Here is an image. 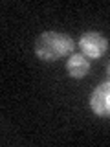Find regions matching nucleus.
Listing matches in <instances>:
<instances>
[{
    "label": "nucleus",
    "mask_w": 110,
    "mask_h": 147,
    "mask_svg": "<svg viewBox=\"0 0 110 147\" xmlns=\"http://www.w3.org/2000/svg\"><path fill=\"white\" fill-rule=\"evenodd\" d=\"M73 40L66 33L59 31H44L35 40V53L42 61H57L73 52Z\"/></svg>",
    "instance_id": "obj_1"
},
{
    "label": "nucleus",
    "mask_w": 110,
    "mask_h": 147,
    "mask_svg": "<svg viewBox=\"0 0 110 147\" xmlns=\"http://www.w3.org/2000/svg\"><path fill=\"white\" fill-rule=\"evenodd\" d=\"M79 48L81 53L86 55L88 59H99L108 50V40L97 31H86L79 39Z\"/></svg>",
    "instance_id": "obj_2"
},
{
    "label": "nucleus",
    "mask_w": 110,
    "mask_h": 147,
    "mask_svg": "<svg viewBox=\"0 0 110 147\" xmlns=\"http://www.w3.org/2000/svg\"><path fill=\"white\" fill-rule=\"evenodd\" d=\"M90 109L97 116H110V81H105L92 92L90 96Z\"/></svg>",
    "instance_id": "obj_3"
},
{
    "label": "nucleus",
    "mask_w": 110,
    "mask_h": 147,
    "mask_svg": "<svg viewBox=\"0 0 110 147\" xmlns=\"http://www.w3.org/2000/svg\"><path fill=\"white\" fill-rule=\"evenodd\" d=\"M66 70L73 79H82L90 72V59L82 53H72L66 63Z\"/></svg>",
    "instance_id": "obj_4"
},
{
    "label": "nucleus",
    "mask_w": 110,
    "mask_h": 147,
    "mask_svg": "<svg viewBox=\"0 0 110 147\" xmlns=\"http://www.w3.org/2000/svg\"><path fill=\"white\" fill-rule=\"evenodd\" d=\"M107 81H110V63L107 64Z\"/></svg>",
    "instance_id": "obj_5"
}]
</instances>
